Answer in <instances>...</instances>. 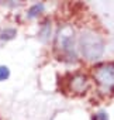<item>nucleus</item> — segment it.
I'll return each mask as SVG.
<instances>
[{"instance_id":"nucleus-1","label":"nucleus","mask_w":114,"mask_h":120,"mask_svg":"<svg viewBox=\"0 0 114 120\" xmlns=\"http://www.w3.org/2000/svg\"><path fill=\"white\" fill-rule=\"evenodd\" d=\"M80 51L86 59H99L104 52V42L96 33L83 31L80 35Z\"/></svg>"},{"instance_id":"nucleus-2","label":"nucleus","mask_w":114,"mask_h":120,"mask_svg":"<svg viewBox=\"0 0 114 120\" xmlns=\"http://www.w3.org/2000/svg\"><path fill=\"white\" fill-rule=\"evenodd\" d=\"M59 47L61 49L68 55L72 56V59L76 58V49H75V38H73V31H71L68 27H65L59 33Z\"/></svg>"},{"instance_id":"nucleus-3","label":"nucleus","mask_w":114,"mask_h":120,"mask_svg":"<svg viewBox=\"0 0 114 120\" xmlns=\"http://www.w3.org/2000/svg\"><path fill=\"white\" fill-rule=\"evenodd\" d=\"M94 76H96V79L100 85H103L106 88L114 86V64L110 62V64L100 65L96 69Z\"/></svg>"},{"instance_id":"nucleus-4","label":"nucleus","mask_w":114,"mask_h":120,"mask_svg":"<svg viewBox=\"0 0 114 120\" xmlns=\"http://www.w3.org/2000/svg\"><path fill=\"white\" fill-rule=\"evenodd\" d=\"M87 86H89V82H87V78L85 75H73L72 76V82H71L72 90L82 93L87 89Z\"/></svg>"},{"instance_id":"nucleus-5","label":"nucleus","mask_w":114,"mask_h":120,"mask_svg":"<svg viewBox=\"0 0 114 120\" xmlns=\"http://www.w3.org/2000/svg\"><path fill=\"white\" fill-rule=\"evenodd\" d=\"M44 11V4L42 3H35V4H32L31 7H30V10H28V13H27V17L28 19H34V17H37L38 14H41Z\"/></svg>"},{"instance_id":"nucleus-6","label":"nucleus","mask_w":114,"mask_h":120,"mask_svg":"<svg viewBox=\"0 0 114 120\" xmlns=\"http://www.w3.org/2000/svg\"><path fill=\"white\" fill-rule=\"evenodd\" d=\"M16 35H17L16 28L9 27V28H4L2 33H0V40H2V41H10V40L16 38Z\"/></svg>"},{"instance_id":"nucleus-7","label":"nucleus","mask_w":114,"mask_h":120,"mask_svg":"<svg viewBox=\"0 0 114 120\" xmlns=\"http://www.w3.org/2000/svg\"><path fill=\"white\" fill-rule=\"evenodd\" d=\"M39 37H41L42 40H48V38L51 37V23H49V21L42 23L41 30H39Z\"/></svg>"},{"instance_id":"nucleus-8","label":"nucleus","mask_w":114,"mask_h":120,"mask_svg":"<svg viewBox=\"0 0 114 120\" xmlns=\"http://www.w3.org/2000/svg\"><path fill=\"white\" fill-rule=\"evenodd\" d=\"M10 78V69L6 65H0V82L7 81Z\"/></svg>"},{"instance_id":"nucleus-9","label":"nucleus","mask_w":114,"mask_h":120,"mask_svg":"<svg viewBox=\"0 0 114 120\" xmlns=\"http://www.w3.org/2000/svg\"><path fill=\"white\" fill-rule=\"evenodd\" d=\"M92 120H108V114H107L104 110H100L99 113H96V114L92 117Z\"/></svg>"}]
</instances>
